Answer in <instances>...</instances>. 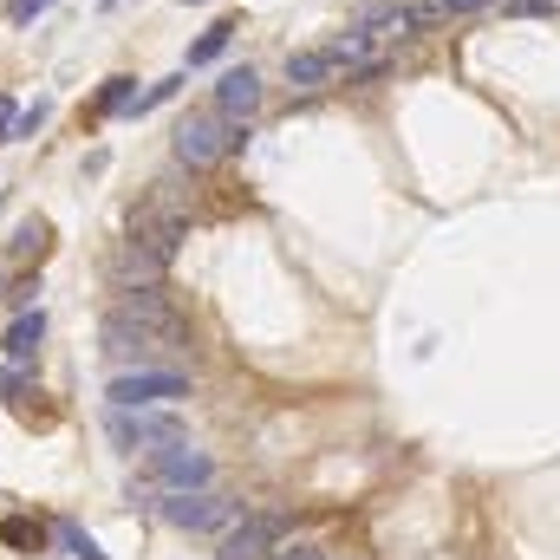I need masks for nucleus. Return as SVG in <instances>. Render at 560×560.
Returning a JSON list of instances; mask_svg holds the SVG:
<instances>
[{"mask_svg":"<svg viewBox=\"0 0 560 560\" xmlns=\"http://www.w3.org/2000/svg\"><path fill=\"white\" fill-rule=\"evenodd\" d=\"M235 143H242V125H229L222 112H189V118L176 125V163H183V170H209V163H222Z\"/></svg>","mask_w":560,"mask_h":560,"instance_id":"f257e3e1","label":"nucleus"},{"mask_svg":"<svg viewBox=\"0 0 560 560\" xmlns=\"http://www.w3.org/2000/svg\"><path fill=\"white\" fill-rule=\"evenodd\" d=\"M131 242H143V248H156L163 261L176 255V242H189V209L156 183V196H143L138 209H131Z\"/></svg>","mask_w":560,"mask_h":560,"instance_id":"f03ea898","label":"nucleus"},{"mask_svg":"<svg viewBox=\"0 0 560 560\" xmlns=\"http://www.w3.org/2000/svg\"><path fill=\"white\" fill-rule=\"evenodd\" d=\"M163 522L189 528V535H222V528L242 522V502L215 495V489H183V495H163Z\"/></svg>","mask_w":560,"mask_h":560,"instance_id":"7ed1b4c3","label":"nucleus"},{"mask_svg":"<svg viewBox=\"0 0 560 560\" xmlns=\"http://www.w3.org/2000/svg\"><path fill=\"white\" fill-rule=\"evenodd\" d=\"M105 398H112V411H143V405H176V398H189V378H183V372H170V365H138V372H118Z\"/></svg>","mask_w":560,"mask_h":560,"instance_id":"20e7f679","label":"nucleus"},{"mask_svg":"<svg viewBox=\"0 0 560 560\" xmlns=\"http://www.w3.org/2000/svg\"><path fill=\"white\" fill-rule=\"evenodd\" d=\"M150 482H156V495H183V489H209V456L189 443V436H176V443H156L150 456Z\"/></svg>","mask_w":560,"mask_h":560,"instance_id":"39448f33","label":"nucleus"},{"mask_svg":"<svg viewBox=\"0 0 560 560\" xmlns=\"http://www.w3.org/2000/svg\"><path fill=\"white\" fill-rule=\"evenodd\" d=\"M183 436V423L170 418V411H112V443L118 450H131V456H150L156 443H176Z\"/></svg>","mask_w":560,"mask_h":560,"instance_id":"423d86ee","label":"nucleus"},{"mask_svg":"<svg viewBox=\"0 0 560 560\" xmlns=\"http://www.w3.org/2000/svg\"><path fill=\"white\" fill-rule=\"evenodd\" d=\"M280 548V515H242L235 528H222L215 560H275Z\"/></svg>","mask_w":560,"mask_h":560,"instance_id":"0eeeda50","label":"nucleus"},{"mask_svg":"<svg viewBox=\"0 0 560 560\" xmlns=\"http://www.w3.org/2000/svg\"><path fill=\"white\" fill-rule=\"evenodd\" d=\"M215 112H222L229 125H248V118L261 112V79H255L248 66L222 72V79H215Z\"/></svg>","mask_w":560,"mask_h":560,"instance_id":"6e6552de","label":"nucleus"},{"mask_svg":"<svg viewBox=\"0 0 560 560\" xmlns=\"http://www.w3.org/2000/svg\"><path fill=\"white\" fill-rule=\"evenodd\" d=\"M163 268H170V261H163L156 248H143V242H125V248L112 255V280H118V293H125V287H156Z\"/></svg>","mask_w":560,"mask_h":560,"instance_id":"1a4fd4ad","label":"nucleus"},{"mask_svg":"<svg viewBox=\"0 0 560 560\" xmlns=\"http://www.w3.org/2000/svg\"><path fill=\"white\" fill-rule=\"evenodd\" d=\"M332 79H339V66H332L326 46H313V52H287V85L313 92V85H332Z\"/></svg>","mask_w":560,"mask_h":560,"instance_id":"9d476101","label":"nucleus"},{"mask_svg":"<svg viewBox=\"0 0 560 560\" xmlns=\"http://www.w3.org/2000/svg\"><path fill=\"white\" fill-rule=\"evenodd\" d=\"M39 339H46V319H39V313H20V319L7 326V359L26 365V359L39 352Z\"/></svg>","mask_w":560,"mask_h":560,"instance_id":"9b49d317","label":"nucleus"},{"mask_svg":"<svg viewBox=\"0 0 560 560\" xmlns=\"http://www.w3.org/2000/svg\"><path fill=\"white\" fill-rule=\"evenodd\" d=\"M495 0H418L411 7V26H430V20H450V13H482Z\"/></svg>","mask_w":560,"mask_h":560,"instance_id":"f8f14e48","label":"nucleus"},{"mask_svg":"<svg viewBox=\"0 0 560 560\" xmlns=\"http://www.w3.org/2000/svg\"><path fill=\"white\" fill-rule=\"evenodd\" d=\"M229 39H235V20H215L196 46H189V66H209V59H222L229 52Z\"/></svg>","mask_w":560,"mask_h":560,"instance_id":"ddd939ff","label":"nucleus"},{"mask_svg":"<svg viewBox=\"0 0 560 560\" xmlns=\"http://www.w3.org/2000/svg\"><path fill=\"white\" fill-rule=\"evenodd\" d=\"M98 112H143V98L131 92V79H112L105 98H98Z\"/></svg>","mask_w":560,"mask_h":560,"instance_id":"4468645a","label":"nucleus"},{"mask_svg":"<svg viewBox=\"0 0 560 560\" xmlns=\"http://www.w3.org/2000/svg\"><path fill=\"white\" fill-rule=\"evenodd\" d=\"M13 255H46V222H26V229L13 235Z\"/></svg>","mask_w":560,"mask_h":560,"instance_id":"2eb2a0df","label":"nucleus"},{"mask_svg":"<svg viewBox=\"0 0 560 560\" xmlns=\"http://www.w3.org/2000/svg\"><path fill=\"white\" fill-rule=\"evenodd\" d=\"M509 13H522V20H541V13H555V0H509Z\"/></svg>","mask_w":560,"mask_h":560,"instance_id":"dca6fc26","label":"nucleus"},{"mask_svg":"<svg viewBox=\"0 0 560 560\" xmlns=\"http://www.w3.org/2000/svg\"><path fill=\"white\" fill-rule=\"evenodd\" d=\"M59 535H66V548H72V555H85V560H105L98 548H92V541H85V535H79V528H59Z\"/></svg>","mask_w":560,"mask_h":560,"instance_id":"f3484780","label":"nucleus"},{"mask_svg":"<svg viewBox=\"0 0 560 560\" xmlns=\"http://www.w3.org/2000/svg\"><path fill=\"white\" fill-rule=\"evenodd\" d=\"M7 541H20V548H33V541H39V528H26V522H7Z\"/></svg>","mask_w":560,"mask_h":560,"instance_id":"a211bd4d","label":"nucleus"},{"mask_svg":"<svg viewBox=\"0 0 560 560\" xmlns=\"http://www.w3.org/2000/svg\"><path fill=\"white\" fill-rule=\"evenodd\" d=\"M0 392H7V398H20V392H26V378H20V365H7V372H0Z\"/></svg>","mask_w":560,"mask_h":560,"instance_id":"6ab92c4d","label":"nucleus"},{"mask_svg":"<svg viewBox=\"0 0 560 560\" xmlns=\"http://www.w3.org/2000/svg\"><path fill=\"white\" fill-rule=\"evenodd\" d=\"M13 125H20V112H13V98L0 92V138H13Z\"/></svg>","mask_w":560,"mask_h":560,"instance_id":"aec40b11","label":"nucleus"},{"mask_svg":"<svg viewBox=\"0 0 560 560\" xmlns=\"http://www.w3.org/2000/svg\"><path fill=\"white\" fill-rule=\"evenodd\" d=\"M39 7H52V0H13V7H7V13H13V20H33V13H39Z\"/></svg>","mask_w":560,"mask_h":560,"instance_id":"412c9836","label":"nucleus"},{"mask_svg":"<svg viewBox=\"0 0 560 560\" xmlns=\"http://www.w3.org/2000/svg\"><path fill=\"white\" fill-rule=\"evenodd\" d=\"M275 560H326L319 548H275Z\"/></svg>","mask_w":560,"mask_h":560,"instance_id":"4be33fe9","label":"nucleus"}]
</instances>
